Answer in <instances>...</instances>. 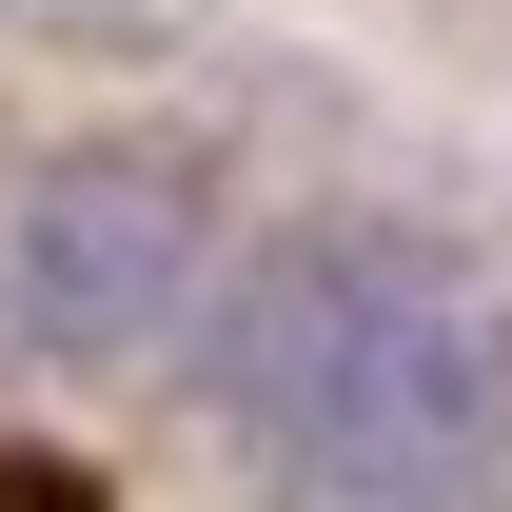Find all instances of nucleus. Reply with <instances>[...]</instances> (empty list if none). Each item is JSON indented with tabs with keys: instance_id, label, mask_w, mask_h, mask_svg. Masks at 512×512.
I'll use <instances>...</instances> for the list:
<instances>
[{
	"instance_id": "f03ea898",
	"label": "nucleus",
	"mask_w": 512,
	"mask_h": 512,
	"mask_svg": "<svg viewBox=\"0 0 512 512\" xmlns=\"http://www.w3.org/2000/svg\"><path fill=\"white\" fill-rule=\"evenodd\" d=\"M197 256H217L197 158H138V138L20 158V178H0V355H40V375H119V355H158L178 316H217Z\"/></svg>"
},
{
	"instance_id": "f257e3e1",
	"label": "nucleus",
	"mask_w": 512,
	"mask_h": 512,
	"mask_svg": "<svg viewBox=\"0 0 512 512\" xmlns=\"http://www.w3.org/2000/svg\"><path fill=\"white\" fill-rule=\"evenodd\" d=\"M197 414L276 512H473L512 473V316L394 217H296L217 276Z\"/></svg>"
}]
</instances>
